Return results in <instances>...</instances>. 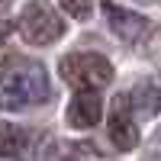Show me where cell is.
<instances>
[{
    "mask_svg": "<svg viewBox=\"0 0 161 161\" xmlns=\"http://www.w3.org/2000/svg\"><path fill=\"white\" fill-rule=\"evenodd\" d=\"M48 100V77L45 68L36 61L16 58L0 74V106L3 110H26Z\"/></svg>",
    "mask_w": 161,
    "mask_h": 161,
    "instance_id": "6da1fadb",
    "label": "cell"
},
{
    "mask_svg": "<svg viewBox=\"0 0 161 161\" xmlns=\"http://www.w3.org/2000/svg\"><path fill=\"white\" fill-rule=\"evenodd\" d=\"M58 71L77 90H97V87H106L113 80L110 58L97 55V52H74V55H64Z\"/></svg>",
    "mask_w": 161,
    "mask_h": 161,
    "instance_id": "7a4b0ae2",
    "label": "cell"
},
{
    "mask_svg": "<svg viewBox=\"0 0 161 161\" xmlns=\"http://www.w3.org/2000/svg\"><path fill=\"white\" fill-rule=\"evenodd\" d=\"M19 32H23L26 42H32V45H48V42H55L64 32V19L45 0H32V3H26L23 13H19Z\"/></svg>",
    "mask_w": 161,
    "mask_h": 161,
    "instance_id": "3957f363",
    "label": "cell"
},
{
    "mask_svg": "<svg viewBox=\"0 0 161 161\" xmlns=\"http://www.w3.org/2000/svg\"><path fill=\"white\" fill-rule=\"evenodd\" d=\"M110 142L116 145L119 152H132L139 145V129H136V119H132V103H129V93L113 100V113H110Z\"/></svg>",
    "mask_w": 161,
    "mask_h": 161,
    "instance_id": "277c9868",
    "label": "cell"
},
{
    "mask_svg": "<svg viewBox=\"0 0 161 161\" xmlns=\"http://www.w3.org/2000/svg\"><path fill=\"white\" fill-rule=\"evenodd\" d=\"M103 113V103L93 90H77L71 103H68V113H64V119H68L71 129H90L97 126V119Z\"/></svg>",
    "mask_w": 161,
    "mask_h": 161,
    "instance_id": "5b68a950",
    "label": "cell"
},
{
    "mask_svg": "<svg viewBox=\"0 0 161 161\" xmlns=\"http://www.w3.org/2000/svg\"><path fill=\"white\" fill-rule=\"evenodd\" d=\"M106 16H110V26L119 39L126 42H139V39L148 32V19L139 16V13H129V10H116L113 3H106Z\"/></svg>",
    "mask_w": 161,
    "mask_h": 161,
    "instance_id": "8992f818",
    "label": "cell"
},
{
    "mask_svg": "<svg viewBox=\"0 0 161 161\" xmlns=\"http://www.w3.org/2000/svg\"><path fill=\"white\" fill-rule=\"evenodd\" d=\"M26 148V132L13 123H0V158H13Z\"/></svg>",
    "mask_w": 161,
    "mask_h": 161,
    "instance_id": "52a82bcc",
    "label": "cell"
},
{
    "mask_svg": "<svg viewBox=\"0 0 161 161\" xmlns=\"http://www.w3.org/2000/svg\"><path fill=\"white\" fill-rule=\"evenodd\" d=\"M61 7L68 10L74 19H87V16H90V7H93V0H61Z\"/></svg>",
    "mask_w": 161,
    "mask_h": 161,
    "instance_id": "ba28073f",
    "label": "cell"
},
{
    "mask_svg": "<svg viewBox=\"0 0 161 161\" xmlns=\"http://www.w3.org/2000/svg\"><path fill=\"white\" fill-rule=\"evenodd\" d=\"M145 161H161V132L152 139V148H148V158Z\"/></svg>",
    "mask_w": 161,
    "mask_h": 161,
    "instance_id": "9c48e42d",
    "label": "cell"
},
{
    "mask_svg": "<svg viewBox=\"0 0 161 161\" xmlns=\"http://www.w3.org/2000/svg\"><path fill=\"white\" fill-rule=\"evenodd\" d=\"M64 161H77V158H64Z\"/></svg>",
    "mask_w": 161,
    "mask_h": 161,
    "instance_id": "30bf717a",
    "label": "cell"
},
{
    "mask_svg": "<svg viewBox=\"0 0 161 161\" xmlns=\"http://www.w3.org/2000/svg\"><path fill=\"white\" fill-rule=\"evenodd\" d=\"M0 3H7V0H0Z\"/></svg>",
    "mask_w": 161,
    "mask_h": 161,
    "instance_id": "8fae6325",
    "label": "cell"
}]
</instances>
